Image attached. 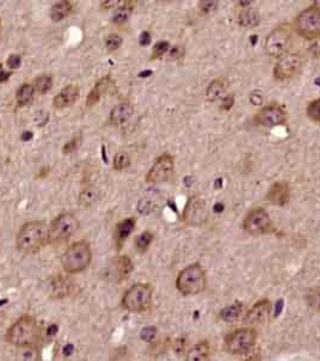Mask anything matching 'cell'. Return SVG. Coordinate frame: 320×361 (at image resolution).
<instances>
[{
    "instance_id": "14",
    "label": "cell",
    "mask_w": 320,
    "mask_h": 361,
    "mask_svg": "<svg viewBox=\"0 0 320 361\" xmlns=\"http://www.w3.org/2000/svg\"><path fill=\"white\" fill-rule=\"evenodd\" d=\"M175 169V161H173L172 155L163 154L155 160L147 174V181L151 183H158V182L166 181L167 178L171 177Z\"/></svg>"
},
{
    "instance_id": "8",
    "label": "cell",
    "mask_w": 320,
    "mask_h": 361,
    "mask_svg": "<svg viewBox=\"0 0 320 361\" xmlns=\"http://www.w3.org/2000/svg\"><path fill=\"white\" fill-rule=\"evenodd\" d=\"M257 340L256 331L251 328L238 329L225 337V349L231 354L248 353Z\"/></svg>"
},
{
    "instance_id": "31",
    "label": "cell",
    "mask_w": 320,
    "mask_h": 361,
    "mask_svg": "<svg viewBox=\"0 0 320 361\" xmlns=\"http://www.w3.org/2000/svg\"><path fill=\"white\" fill-rule=\"evenodd\" d=\"M52 85H53V79L49 74H42L40 77L36 78L35 80V90L40 93H46L48 92L49 90L52 89Z\"/></svg>"
},
{
    "instance_id": "29",
    "label": "cell",
    "mask_w": 320,
    "mask_h": 361,
    "mask_svg": "<svg viewBox=\"0 0 320 361\" xmlns=\"http://www.w3.org/2000/svg\"><path fill=\"white\" fill-rule=\"evenodd\" d=\"M16 361H40L39 349L32 346L20 347L16 355Z\"/></svg>"
},
{
    "instance_id": "36",
    "label": "cell",
    "mask_w": 320,
    "mask_h": 361,
    "mask_svg": "<svg viewBox=\"0 0 320 361\" xmlns=\"http://www.w3.org/2000/svg\"><path fill=\"white\" fill-rule=\"evenodd\" d=\"M170 49V43L166 41H160V42L155 43L153 47V52H152V59H158L163 57L165 53Z\"/></svg>"
},
{
    "instance_id": "25",
    "label": "cell",
    "mask_w": 320,
    "mask_h": 361,
    "mask_svg": "<svg viewBox=\"0 0 320 361\" xmlns=\"http://www.w3.org/2000/svg\"><path fill=\"white\" fill-rule=\"evenodd\" d=\"M238 23L246 28H254L259 23V17L251 7H246L238 14Z\"/></svg>"
},
{
    "instance_id": "49",
    "label": "cell",
    "mask_w": 320,
    "mask_h": 361,
    "mask_svg": "<svg viewBox=\"0 0 320 361\" xmlns=\"http://www.w3.org/2000/svg\"><path fill=\"white\" fill-rule=\"evenodd\" d=\"M58 331V327L55 324H52L51 327L48 328V330H47V333H48V335H55Z\"/></svg>"
},
{
    "instance_id": "33",
    "label": "cell",
    "mask_w": 320,
    "mask_h": 361,
    "mask_svg": "<svg viewBox=\"0 0 320 361\" xmlns=\"http://www.w3.org/2000/svg\"><path fill=\"white\" fill-rule=\"evenodd\" d=\"M307 116L313 122L320 125V98L311 102L307 107Z\"/></svg>"
},
{
    "instance_id": "21",
    "label": "cell",
    "mask_w": 320,
    "mask_h": 361,
    "mask_svg": "<svg viewBox=\"0 0 320 361\" xmlns=\"http://www.w3.org/2000/svg\"><path fill=\"white\" fill-rule=\"evenodd\" d=\"M134 226H135V220L131 218L125 219L123 221H121L119 225L116 226L115 240H116V244L119 248L123 244V243H125V240L128 238L129 234L133 232Z\"/></svg>"
},
{
    "instance_id": "20",
    "label": "cell",
    "mask_w": 320,
    "mask_h": 361,
    "mask_svg": "<svg viewBox=\"0 0 320 361\" xmlns=\"http://www.w3.org/2000/svg\"><path fill=\"white\" fill-rule=\"evenodd\" d=\"M133 107L128 103L117 104L116 107L113 108L110 113V121L114 125H122L126 121H128L133 115Z\"/></svg>"
},
{
    "instance_id": "30",
    "label": "cell",
    "mask_w": 320,
    "mask_h": 361,
    "mask_svg": "<svg viewBox=\"0 0 320 361\" xmlns=\"http://www.w3.org/2000/svg\"><path fill=\"white\" fill-rule=\"evenodd\" d=\"M69 289L70 286L68 281L64 280V279L58 278L52 284V295L55 298L64 297V295H67L69 293Z\"/></svg>"
},
{
    "instance_id": "12",
    "label": "cell",
    "mask_w": 320,
    "mask_h": 361,
    "mask_svg": "<svg viewBox=\"0 0 320 361\" xmlns=\"http://www.w3.org/2000/svg\"><path fill=\"white\" fill-rule=\"evenodd\" d=\"M207 99L211 103H219L226 110L233 105V96L228 91V85L224 79H215L208 85L205 90Z\"/></svg>"
},
{
    "instance_id": "37",
    "label": "cell",
    "mask_w": 320,
    "mask_h": 361,
    "mask_svg": "<svg viewBox=\"0 0 320 361\" xmlns=\"http://www.w3.org/2000/svg\"><path fill=\"white\" fill-rule=\"evenodd\" d=\"M307 303L314 309L320 310V289L313 290L311 294L307 295Z\"/></svg>"
},
{
    "instance_id": "44",
    "label": "cell",
    "mask_w": 320,
    "mask_h": 361,
    "mask_svg": "<svg viewBox=\"0 0 320 361\" xmlns=\"http://www.w3.org/2000/svg\"><path fill=\"white\" fill-rule=\"evenodd\" d=\"M10 77H11V73L5 71L4 66L0 65V83H5V81L8 80V78Z\"/></svg>"
},
{
    "instance_id": "6",
    "label": "cell",
    "mask_w": 320,
    "mask_h": 361,
    "mask_svg": "<svg viewBox=\"0 0 320 361\" xmlns=\"http://www.w3.org/2000/svg\"><path fill=\"white\" fill-rule=\"evenodd\" d=\"M294 29L305 39L313 40L320 37V7H307L298 14L294 22Z\"/></svg>"
},
{
    "instance_id": "26",
    "label": "cell",
    "mask_w": 320,
    "mask_h": 361,
    "mask_svg": "<svg viewBox=\"0 0 320 361\" xmlns=\"http://www.w3.org/2000/svg\"><path fill=\"white\" fill-rule=\"evenodd\" d=\"M243 313V305L240 303H234L230 306H226L225 309L221 310L220 312V318L224 322H236Z\"/></svg>"
},
{
    "instance_id": "18",
    "label": "cell",
    "mask_w": 320,
    "mask_h": 361,
    "mask_svg": "<svg viewBox=\"0 0 320 361\" xmlns=\"http://www.w3.org/2000/svg\"><path fill=\"white\" fill-rule=\"evenodd\" d=\"M270 310H271V305L270 301L264 299V300L257 301L254 306L249 310V312L245 316V322L248 324H262L268 319L270 315Z\"/></svg>"
},
{
    "instance_id": "5",
    "label": "cell",
    "mask_w": 320,
    "mask_h": 361,
    "mask_svg": "<svg viewBox=\"0 0 320 361\" xmlns=\"http://www.w3.org/2000/svg\"><path fill=\"white\" fill-rule=\"evenodd\" d=\"M79 230V221L72 213L59 216L49 227L48 243L52 245H61Z\"/></svg>"
},
{
    "instance_id": "47",
    "label": "cell",
    "mask_w": 320,
    "mask_h": 361,
    "mask_svg": "<svg viewBox=\"0 0 320 361\" xmlns=\"http://www.w3.org/2000/svg\"><path fill=\"white\" fill-rule=\"evenodd\" d=\"M32 138H34V134H32L31 132H24V133L20 136V139H22L23 142H30Z\"/></svg>"
},
{
    "instance_id": "17",
    "label": "cell",
    "mask_w": 320,
    "mask_h": 361,
    "mask_svg": "<svg viewBox=\"0 0 320 361\" xmlns=\"http://www.w3.org/2000/svg\"><path fill=\"white\" fill-rule=\"evenodd\" d=\"M205 217H207V211H205L204 202L199 199H192L183 214L187 224L198 225L203 221Z\"/></svg>"
},
{
    "instance_id": "22",
    "label": "cell",
    "mask_w": 320,
    "mask_h": 361,
    "mask_svg": "<svg viewBox=\"0 0 320 361\" xmlns=\"http://www.w3.org/2000/svg\"><path fill=\"white\" fill-rule=\"evenodd\" d=\"M209 355V345L205 341L196 343L187 353V361H207Z\"/></svg>"
},
{
    "instance_id": "15",
    "label": "cell",
    "mask_w": 320,
    "mask_h": 361,
    "mask_svg": "<svg viewBox=\"0 0 320 361\" xmlns=\"http://www.w3.org/2000/svg\"><path fill=\"white\" fill-rule=\"evenodd\" d=\"M133 271V262L127 256H120L113 260L111 265L108 267L107 275L111 280L120 283L128 277L129 273Z\"/></svg>"
},
{
    "instance_id": "11",
    "label": "cell",
    "mask_w": 320,
    "mask_h": 361,
    "mask_svg": "<svg viewBox=\"0 0 320 361\" xmlns=\"http://www.w3.org/2000/svg\"><path fill=\"white\" fill-rule=\"evenodd\" d=\"M271 220L268 212L263 208L257 207L251 210L250 212L246 214L244 219V230L248 233L254 234H262L269 230Z\"/></svg>"
},
{
    "instance_id": "35",
    "label": "cell",
    "mask_w": 320,
    "mask_h": 361,
    "mask_svg": "<svg viewBox=\"0 0 320 361\" xmlns=\"http://www.w3.org/2000/svg\"><path fill=\"white\" fill-rule=\"evenodd\" d=\"M123 40L121 36H119V35L116 34H113V35H109V36L107 37V40H105V46H107V48L109 49L110 52L113 51H116V49L120 48V46L122 45Z\"/></svg>"
},
{
    "instance_id": "16",
    "label": "cell",
    "mask_w": 320,
    "mask_h": 361,
    "mask_svg": "<svg viewBox=\"0 0 320 361\" xmlns=\"http://www.w3.org/2000/svg\"><path fill=\"white\" fill-rule=\"evenodd\" d=\"M266 200L275 206H286L290 200V187L286 181H277L269 188Z\"/></svg>"
},
{
    "instance_id": "51",
    "label": "cell",
    "mask_w": 320,
    "mask_h": 361,
    "mask_svg": "<svg viewBox=\"0 0 320 361\" xmlns=\"http://www.w3.org/2000/svg\"><path fill=\"white\" fill-rule=\"evenodd\" d=\"M245 361H260V359H259V358L255 357V358H250V359H248V360H245Z\"/></svg>"
},
{
    "instance_id": "7",
    "label": "cell",
    "mask_w": 320,
    "mask_h": 361,
    "mask_svg": "<svg viewBox=\"0 0 320 361\" xmlns=\"http://www.w3.org/2000/svg\"><path fill=\"white\" fill-rule=\"evenodd\" d=\"M152 289L147 284H136L125 293L122 306L130 312H142L151 306Z\"/></svg>"
},
{
    "instance_id": "46",
    "label": "cell",
    "mask_w": 320,
    "mask_h": 361,
    "mask_svg": "<svg viewBox=\"0 0 320 361\" xmlns=\"http://www.w3.org/2000/svg\"><path fill=\"white\" fill-rule=\"evenodd\" d=\"M121 4V1H117V0H114V1H104L102 2V6L104 8H110V7H115L116 5Z\"/></svg>"
},
{
    "instance_id": "1",
    "label": "cell",
    "mask_w": 320,
    "mask_h": 361,
    "mask_svg": "<svg viewBox=\"0 0 320 361\" xmlns=\"http://www.w3.org/2000/svg\"><path fill=\"white\" fill-rule=\"evenodd\" d=\"M49 238V227L43 221H30L17 234V248L23 254H35L43 248Z\"/></svg>"
},
{
    "instance_id": "9",
    "label": "cell",
    "mask_w": 320,
    "mask_h": 361,
    "mask_svg": "<svg viewBox=\"0 0 320 361\" xmlns=\"http://www.w3.org/2000/svg\"><path fill=\"white\" fill-rule=\"evenodd\" d=\"M292 40V29L288 24L277 26L266 36L265 51L271 57H282L286 54Z\"/></svg>"
},
{
    "instance_id": "34",
    "label": "cell",
    "mask_w": 320,
    "mask_h": 361,
    "mask_svg": "<svg viewBox=\"0 0 320 361\" xmlns=\"http://www.w3.org/2000/svg\"><path fill=\"white\" fill-rule=\"evenodd\" d=\"M130 164V159L126 153H117L114 158V168L116 170H123L128 168Z\"/></svg>"
},
{
    "instance_id": "13",
    "label": "cell",
    "mask_w": 320,
    "mask_h": 361,
    "mask_svg": "<svg viewBox=\"0 0 320 361\" xmlns=\"http://www.w3.org/2000/svg\"><path fill=\"white\" fill-rule=\"evenodd\" d=\"M258 125L263 127H277L287 121V113L280 104L271 103L260 109L255 117Z\"/></svg>"
},
{
    "instance_id": "2",
    "label": "cell",
    "mask_w": 320,
    "mask_h": 361,
    "mask_svg": "<svg viewBox=\"0 0 320 361\" xmlns=\"http://www.w3.org/2000/svg\"><path fill=\"white\" fill-rule=\"evenodd\" d=\"M37 322L30 316H24L14 322L6 333V341L17 347H28L39 337Z\"/></svg>"
},
{
    "instance_id": "48",
    "label": "cell",
    "mask_w": 320,
    "mask_h": 361,
    "mask_svg": "<svg viewBox=\"0 0 320 361\" xmlns=\"http://www.w3.org/2000/svg\"><path fill=\"white\" fill-rule=\"evenodd\" d=\"M73 351H74V347H73V345H70V343H69V345H66L64 347V355H70V354H72Z\"/></svg>"
},
{
    "instance_id": "45",
    "label": "cell",
    "mask_w": 320,
    "mask_h": 361,
    "mask_svg": "<svg viewBox=\"0 0 320 361\" xmlns=\"http://www.w3.org/2000/svg\"><path fill=\"white\" fill-rule=\"evenodd\" d=\"M282 309H283V300H278L277 303L275 304V317L280 316Z\"/></svg>"
},
{
    "instance_id": "19",
    "label": "cell",
    "mask_w": 320,
    "mask_h": 361,
    "mask_svg": "<svg viewBox=\"0 0 320 361\" xmlns=\"http://www.w3.org/2000/svg\"><path fill=\"white\" fill-rule=\"evenodd\" d=\"M79 98V87L75 85H68L59 92L53 99V105L58 109L67 108L78 101Z\"/></svg>"
},
{
    "instance_id": "10",
    "label": "cell",
    "mask_w": 320,
    "mask_h": 361,
    "mask_svg": "<svg viewBox=\"0 0 320 361\" xmlns=\"http://www.w3.org/2000/svg\"><path fill=\"white\" fill-rule=\"evenodd\" d=\"M302 67V58L299 54H284L274 67V78L278 81L294 77Z\"/></svg>"
},
{
    "instance_id": "32",
    "label": "cell",
    "mask_w": 320,
    "mask_h": 361,
    "mask_svg": "<svg viewBox=\"0 0 320 361\" xmlns=\"http://www.w3.org/2000/svg\"><path fill=\"white\" fill-rule=\"evenodd\" d=\"M152 240H153V234L151 232H143L140 236H137V238L135 239V245H136L137 250L140 252H143L147 250Z\"/></svg>"
},
{
    "instance_id": "23",
    "label": "cell",
    "mask_w": 320,
    "mask_h": 361,
    "mask_svg": "<svg viewBox=\"0 0 320 361\" xmlns=\"http://www.w3.org/2000/svg\"><path fill=\"white\" fill-rule=\"evenodd\" d=\"M73 5L70 1H59L55 5H53L51 10V17L54 22H60L64 18H66L67 16L72 11Z\"/></svg>"
},
{
    "instance_id": "50",
    "label": "cell",
    "mask_w": 320,
    "mask_h": 361,
    "mask_svg": "<svg viewBox=\"0 0 320 361\" xmlns=\"http://www.w3.org/2000/svg\"><path fill=\"white\" fill-rule=\"evenodd\" d=\"M151 74H152V71H145V72L140 73V77L145 78V77H148V75H151Z\"/></svg>"
},
{
    "instance_id": "38",
    "label": "cell",
    "mask_w": 320,
    "mask_h": 361,
    "mask_svg": "<svg viewBox=\"0 0 320 361\" xmlns=\"http://www.w3.org/2000/svg\"><path fill=\"white\" fill-rule=\"evenodd\" d=\"M155 335H157V329L154 327H146L141 331V339L146 342L153 341Z\"/></svg>"
},
{
    "instance_id": "24",
    "label": "cell",
    "mask_w": 320,
    "mask_h": 361,
    "mask_svg": "<svg viewBox=\"0 0 320 361\" xmlns=\"http://www.w3.org/2000/svg\"><path fill=\"white\" fill-rule=\"evenodd\" d=\"M99 199V194L96 189L93 188H86L79 195V205H80L83 208H92L96 206L97 201Z\"/></svg>"
},
{
    "instance_id": "42",
    "label": "cell",
    "mask_w": 320,
    "mask_h": 361,
    "mask_svg": "<svg viewBox=\"0 0 320 361\" xmlns=\"http://www.w3.org/2000/svg\"><path fill=\"white\" fill-rule=\"evenodd\" d=\"M47 121H48V114H46L45 111H40L35 117V123H37L39 126L46 125Z\"/></svg>"
},
{
    "instance_id": "3",
    "label": "cell",
    "mask_w": 320,
    "mask_h": 361,
    "mask_svg": "<svg viewBox=\"0 0 320 361\" xmlns=\"http://www.w3.org/2000/svg\"><path fill=\"white\" fill-rule=\"evenodd\" d=\"M92 252H91L90 245L86 242H77L67 248L64 252L61 262H63L64 269L70 274L83 272L90 265Z\"/></svg>"
},
{
    "instance_id": "41",
    "label": "cell",
    "mask_w": 320,
    "mask_h": 361,
    "mask_svg": "<svg viewBox=\"0 0 320 361\" xmlns=\"http://www.w3.org/2000/svg\"><path fill=\"white\" fill-rule=\"evenodd\" d=\"M20 61H22V59H20L19 55L12 54V55H10L7 59V66L12 70L18 69L19 65H20Z\"/></svg>"
},
{
    "instance_id": "27",
    "label": "cell",
    "mask_w": 320,
    "mask_h": 361,
    "mask_svg": "<svg viewBox=\"0 0 320 361\" xmlns=\"http://www.w3.org/2000/svg\"><path fill=\"white\" fill-rule=\"evenodd\" d=\"M133 4L134 2L131 1L122 2L121 6H119V8L115 11V13H114V23H116V24H123V23L127 22L131 12H133Z\"/></svg>"
},
{
    "instance_id": "4",
    "label": "cell",
    "mask_w": 320,
    "mask_h": 361,
    "mask_svg": "<svg viewBox=\"0 0 320 361\" xmlns=\"http://www.w3.org/2000/svg\"><path fill=\"white\" fill-rule=\"evenodd\" d=\"M176 286L182 294L196 295L201 293L205 287V273L201 266H188L178 274Z\"/></svg>"
},
{
    "instance_id": "39",
    "label": "cell",
    "mask_w": 320,
    "mask_h": 361,
    "mask_svg": "<svg viewBox=\"0 0 320 361\" xmlns=\"http://www.w3.org/2000/svg\"><path fill=\"white\" fill-rule=\"evenodd\" d=\"M79 144H80V137L69 140V142L63 147V152L64 153H72V152H74L75 149L78 148Z\"/></svg>"
},
{
    "instance_id": "43",
    "label": "cell",
    "mask_w": 320,
    "mask_h": 361,
    "mask_svg": "<svg viewBox=\"0 0 320 361\" xmlns=\"http://www.w3.org/2000/svg\"><path fill=\"white\" fill-rule=\"evenodd\" d=\"M140 45L146 47L151 43V34L148 31H143L142 34L140 35Z\"/></svg>"
},
{
    "instance_id": "40",
    "label": "cell",
    "mask_w": 320,
    "mask_h": 361,
    "mask_svg": "<svg viewBox=\"0 0 320 361\" xmlns=\"http://www.w3.org/2000/svg\"><path fill=\"white\" fill-rule=\"evenodd\" d=\"M218 5L219 4L216 1H202V2H199L201 10L205 13H208V12H210V11L215 10V8L218 7Z\"/></svg>"
},
{
    "instance_id": "28",
    "label": "cell",
    "mask_w": 320,
    "mask_h": 361,
    "mask_svg": "<svg viewBox=\"0 0 320 361\" xmlns=\"http://www.w3.org/2000/svg\"><path fill=\"white\" fill-rule=\"evenodd\" d=\"M35 93V87L30 84H23L22 86L19 87V90L17 91V103L20 107H24V105L29 104L34 98Z\"/></svg>"
}]
</instances>
